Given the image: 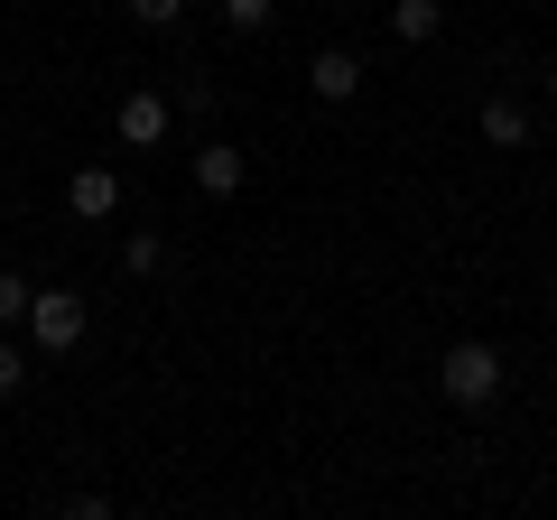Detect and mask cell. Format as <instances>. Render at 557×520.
I'll return each instance as SVG.
<instances>
[{"instance_id":"1","label":"cell","mask_w":557,"mask_h":520,"mask_svg":"<svg viewBox=\"0 0 557 520\" xmlns=\"http://www.w3.org/2000/svg\"><path fill=\"white\" fill-rule=\"evenodd\" d=\"M437 391H446L456 409H493V400H502V354H493V344H446Z\"/></svg>"},{"instance_id":"2","label":"cell","mask_w":557,"mask_h":520,"mask_svg":"<svg viewBox=\"0 0 557 520\" xmlns=\"http://www.w3.org/2000/svg\"><path fill=\"white\" fill-rule=\"evenodd\" d=\"M28 335H38V354H75V344H84V298H75V288L28 298Z\"/></svg>"},{"instance_id":"3","label":"cell","mask_w":557,"mask_h":520,"mask_svg":"<svg viewBox=\"0 0 557 520\" xmlns=\"http://www.w3.org/2000/svg\"><path fill=\"white\" fill-rule=\"evenodd\" d=\"M112 131H121L131 149H159V140H168V102H159V94H121Z\"/></svg>"},{"instance_id":"4","label":"cell","mask_w":557,"mask_h":520,"mask_svg":"<svg viewBox=\"0 0 557 520\" xmlns=\"http://www.w3.org/2000/svg\"><path fill=\"white\" fill-rule=\"evenodd\" d=\"M307 84H317V102H354L362 94V57L354 47H325V57L307 65Z\"/></svg>"},{"instance_id":"5","label":"cell","mask_w":557,"mask_h":520,"mask_svg":"<svg viewBox=\"0 0 557 520\" xmlns=\"http://www.w3.org/2000/svg\"><path fill=\"white\" fill-rule=\"evenodd\" d=\"M242 177H251V159H242V149H196V186H205V196H242Z\"/></svg>"},{"instance_id":"6","label":"cell","mask_w":557,"mask_h":520,"mask_svg":"<svg viewBox=\"0 0 557 520\" xmlns=\"http://www.w3.org/2000/svg\"><path fill=\"white\" fill-rule=\"evenodd\" d=\"M65 196H75L84 223H102V214L121 205V177H112V168H75V186H65Z\"/></svg>"},{"instance_id":"7","label":"cell","mask_w":557,"mask_h":520,"mask_svg":"<svg viewBox=\"0 0 557 520\" xmlns=\"http://www.w3.org/2000/svg\"><path fill=\"white\" fill-rule=\"evenodd\" d=\"M437 20H446L437 0H399V10H391V38L399 47H428V38H437Z\"/></svg>"},{"instance_id":"8","label":"cell","mask_w":557,"mask_h":520,"mask_svg":"<svg viewBox=\"0 0 557 520\" xmlns=\"http://www.w3.org/2000/svg\"><path fill=\"white\" fill-rule=\"evenodd\" d=\"M483 140H493V149H520V140H530V112H520V102H483Z\"/></svg>"},{"instance_id":"9","label":"cell","mask_w":557,"mask_h":520,"mask_svg":"<svg viewBox=\"0 0 557 520\" xmlns=\"http://www.w3.org/2000/svg\"><path fill=\"white\" fill-rule=\"evenodd\" d=\"M270 20H278V0H223V28H242V38H260Z\"/></svg>"},{"instance_id":"10","label":"cell","mask_w":557,"mask_h":520,"mask_svg":"<svg viewBox=\"0 0 557 520\" xmlns=\"http://www.w3.org/2000/svg\"><path fill=\"white\" fill-rule=\"evenodd\" d=\"M159 260H168V242H159V233H131V242H121V270H131V280H149Z\"/></svg>"},{"instance_id":"11","label":"cell","mask_w":557,"mask_h":520,"mask_svg":"<svg viewBox=\"0 0 557 520\" xmlns=\"http://www.w3.org/2000/svg\"><path fill=\"white\" fill-rule=\"evenodd\" d=\"M20 391H28V354H20V344H0V400H20Z\"/></svg>"},{"instance_id":"12","label":"cell","mask_w":557,"mask_h":520,"mask_svg":"<svg viewBox=\"0 0 557 520\" xmlns=\"http://www.w3.org/2000/svg\"><path fill=\"white\" fill-rule=\"evenodd\" d=\"M10 317H28V280H20V270H0V325H10Z\"/></svg>"},{"instance_id":"13","label":"cell","mask_w":557,"mask_h":520,"mask_svg":"<svg viewBox=\"0 0 557 520\" xmlns=\"http://www.w3.org/2000/svg\"><path fill=\"white\" fill-rule=\"evenodd\" d=\"M177 10H186V0H131V20H139V28H168Z\"/></svg>"},{"instance_id":"14","label":"cell","mask_w":557,"mask_h":520,"mask_svg":"<svg viewBox=\"0 0 557 520\" xmlns=\"http://www.w3.org/2000/svg\"><path fill=\"white\" fill-rule=\"evenodd\" d=\"M0 205H10V177H0Z\"/></svg>"},{"instance_id":"15","label":"cell","mask_w":557,"mask_h":520,"mask_svg":"<svg viewBox=\"0 0 557 520\" xmlns=\"http://www.w3.org/2000/svg\"><path fill=\"white\" fill-rule=\"evenodd\" d=\"M548 102H557V75H548Z\"/></svg>"},{"instance_id":"16","label":"cell","mask_w":557,"mask_h":520,"mask_svg":"<svg viewBox=\"0 0 557 520\" xmlns=\"http://www.w3.org/2000/svg\"><path fill=\"white\" fill-rule=\"evenodd\" d=\"M548 159H557V149H548Z\"/></svg>"}]
</instances>
